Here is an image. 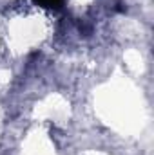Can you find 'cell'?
I'll return each instance as SVG.
<instances>
[{
	"mask_svg": "<svg viewBox=\"0 0 154 155\" xmlns=\"http://www.w3.org/2000/svg\"><path fill=\"white\" fill-rule=\"evenodd\" d=\"M33 2L40 7H45V9H62L65 0H33Z\"/></svg>",
	"mask_w": 154,
	"mask_h": 155,
	"instance_id": "obj_1",
	"label": "cell"
}]
</instances>
